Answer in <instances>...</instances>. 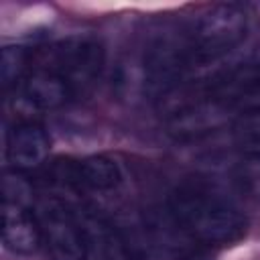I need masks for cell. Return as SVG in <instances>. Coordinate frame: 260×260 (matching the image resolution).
I'll list each match as a JSON object with an SVG mask.
<instances>
[{
    "label": "cell",
    "mask_w": 260,
    "mask_h": 260,
    "mask_svg": "<svg viewBox=\"0 0 260 260\" xmlns=\"http://www.w3.org/2000/svg\"><path fill=\"white\" fill-rule=\"evenodd\" d=\"M51 150V138L47 130L39 124L26 122L16 126L4 142L6 160L16 171H28L45 162L47 154Z\"/></svg>",
    "instance_id": "52a82bcc"
},
{
    "label": "cell",
    "mask_w": 260,
    "mask_h": 260,
    "mask_svg": "<svg viewBox=\"0 0 260 260\" xmlns=\"http://www.w3.org/2000/svg\"><path fill=\"white\" fill-rule=\"evenodd\" d=\"M2 242L16 254H32L41 244V230L35 211L2 203Z\"/></svg>",
    "instance_id": "ba28073f"
},
{
    "label": "cell",
    "mask_w": 260,
    "mask_h": 260,
    "mask_svg": "<svg viewBox=\"0 0 260 260\" xmlns=\"http://www.w3.org/2000/svg\"><path fill=\"white\" fill-rule=\"evenodd\" d=\"M118 181H120L118 165L104 154L87 156L73 165V183H79L83 187L95 191H108L114 189Z\"/></svg>",
    "instance_id": "8fae6325"
},
{
    "label": "cell",
    "mask_w": 260,
    "mask_h": 260,
    "mask_svg": "<svg viewBox=\"0 0 260 260\" xmlns=\"http://www.w3.org/2000/svg\"><path fill=\"white\" fill-rule=\"evenodd\" d=\"M65 79L73 98L87 93L104 67L102 43L93 37H67L43 53L41 65Z\"/></svg>",
    "instance_id": "3957f363"
},
{
    "label": "cell",
    "mask_w": 260,
    "mask_h": 260,
    "mask_svg": "<svg viewBox=\"0 0 260 260\" xmlns=\"http://www.w3.org/2000/svg\"><path fill=\"white\" fill-rule=\"evenodd\" d=\"M232 138L244 154H260V108H250L234 120Z\"/></svg>",
    "instance_id": "5bb4252c"
},
{
    "label": "cell",
    "mask_w": 260,
    "mask_h": 260,
    "mask_svg": "<svg viewBox=\"0 0 260 260\" xmlns=\"http://www.w3.org/2000/svg\"><path fill=\"white\" fill-rule=\"evenodd\" d=\"M187 63H191L189 39H181L171 32L156 37L144 53L148 83L158 93H167L177 85L179 75Z\"/></svg>",
    "instance_id": "5b68a950"
},
{
    "label": "cell",
    "mask_w": 260,
    "mask_h": 260,
    "mask_svg": "<svg viewBox=\"0 0 260 260\" xmlns=\"http://www.w3.org/2000/svg\"><path fill=\"white\" fill-rule=\"evenodd\" d=\"M2 203L20 205L32 209L35 197H32V185L22 175V171H4L2 175Z\"/></svg>",
    "instance_id": "2e32d148"
},
{
    "label": "cell",
    "mask_w": 260,
    "mask_h": 260,
    "mask_svg": "<svg viewBox=\"0 0 260 260\" xmlns=\"http://www.w3.org/2000/svg\"><path fill=\"white\" fill-rule=\"evenodd\" d=\"M32 211L39 221L41 242L53 260H83V236L75 211L55 197L41 199Z\"/></svg>",
    "instance_id": "277c9868"
},
{
    "label": "cell",
    "mask_w": 260,
    "mask_h": 260,
    "mask_svg": "<svg viewBox=\"0 0 260 260\" xmlns=\"http://www.w3.org/2000/svg\"><path fill=\"white\" fill-rule=\"evenodd\" d=\"M215 89L228 100V98H240L246 93H256L260 91V47L244 61L238 65L232 73H228Z\"/></svg>",
    "instance_id": "7c38bea8"
},
{
    "label": "cell",
    "mask_w": 260,
    "mask_h": 260,
    "mask_svg": "<svg viewBox=\"0 0 260 260\" xmlns=\"http://www.w3.org/2000/svg\"><path fill=\"white\" fill-rule=\"evenodd\" d=\"M134 260H181V256L152 230L140 228L128 240L124 238Z\"/></svg>",
    "instance_id": "4fadbf2b"
},
{
    "label": "cell",
    "mask_w": 260,
    "mask_h": 260,
    "mask_svg": "<svg viewBox=\"0 0 260 260\" xmlns=\"http://www.w3.org/2000/svg\"><path fill=\"white\" fill-rule=\"evenodd\" d=\"M22 95L24 100L39 110H53L67 104L73 93L63 77L47 67H35L22 79Z\"/></svg>",
    "instance_id": "9c48e42d"
},
{
    "label": "cell",
    "mask_w": 260,
    "mask_h": 260,
    "mask_svg": "<svg viewBox=\"0 0 260 260\" xmlns=\"http://www.w3.org/2000/svg\"><path fill=\"white\" fill-rule=\"evenodd\" d=\"M191 260H213L211 256H207V254H199V256H193Z\"/></svg>",
    "instance_id": "ac0fdd59"
},
{
    "label": "cell",
    "mask_w": 260,
    "mask_h": 260,
    "mask_svg": "<svg viewBox=\"0 0 260 260\" xmlns=\"http://www.w3.org/2000/svg\"><path fill=\"white\" fill-rule=\"evenodd\" d=\"M83 236V260H134L124 236L98 211L77 213Z\"/></svg>",
    "instance_id": "8992f818"
},
{
    "label": "cell",
    "mask_w": 260,
    "mask_h": 260,
    "mask_svg": "<svg viewBox=\"0 0 260 260\" xmlns=\"http://www.w3.org/2000/svg\"><path fill=\"white\" fill-rule=\"evenodd\" d=\"M169 207L175 221L189 236L205 244H234L246 234L248 228V221L238 207L199 185L179 187L171 195Z\"/></svg>",
    "instance_id": "6da1fadb"
},
{
    "label": "cell",
    "mask_w": 260,
    "mask_h": 260,
    "mask_svg": "<svg viewBox=\"0 0 260 260\" xmlns=\"http://www.w3.org/2000/svg\"><path fill=\"white\" fill-rule=\"evenodd\" d=\"M246 35V14L236 4H215L205 10L191 35H189V51L191 63L207 65L232 49H236Z\"/></svg>",
    "instance_id": "7a4b0ae2"
},
{
    "label": "cell",
    "mask_w": 260,
    "mask_h": 260,
    "mask_svg": "<svg viewBox=\"0 0 260 260\" xmlns=\"http://www.w3.org/2000/svg\"><path fill=\"white\" fill-rule=\"evenodd\" d=\"M30 63V55L24 47H4L0 53V77L2 87L10 89L16 83H22L26 77V67Z\"/></svg>",
    "instance_id": "9a60e30c"
},
{
    "label": "cell",
    "mask_w": 260,
    "mask_h": 260,
    "mask_svg": "<svg viewBox=\"0 0 260 260\" xmlns=\"http://www.w3.org/2000/svg\"><path fill=\"white\" fill-rule=\"evenodd\" d=\"M225 114V106L211 104V102H199L189 104L181 110H177L169 122V132H173L179 138L187 136H199L215 128Z\"/></svg>",
    "instance_id": "30bf717a"
},
{
    "label": "cell",
    "mask_w": 260,
    "mask_h": 260,
    "mask_svg": "<svg viewBox=\"0 0 260 260\" xmlns=\"http://www.w3.org/2000/svg\"><path fill=\"white\" fill-rule=\"evenodd\" d=\"M236 181L240 183V187L254 197L256 201H260V154H252L246 156L238 169H236Z\"/></svg>",
    "instance_id": "e0dca14e"
}]
</instances>
